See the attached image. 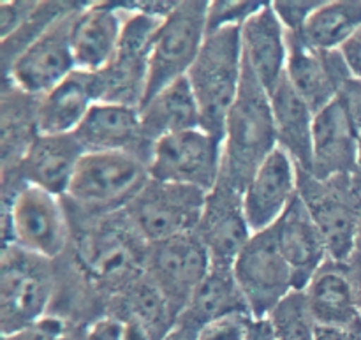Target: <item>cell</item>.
<instances>
[{
	"instance_id": "83f0119b",
	"label": "cell",
	"mask_w": 361,
	"mask_h": 340,
	"mask_svg": "<svg viewBox=\"0 0 361 340\" xmlns=\"http://www.w3.org/2000/svg\"><path fill=\"white\" fill-rule=\"evenodd\" d=\"M238 310L249 312L238 284L233 277V270L212 267L203 282L192 293L187 305L183 307L175 328L196 339V334L204 324Z\"/></svg>"
},
{
	"instance_id": "9a60e30c",
	"label": "cell",
	"mask_w": 361,
	"mask_h": 340,
	"mask_svg": "<svg viewBox=\"0 0 361 340\" xmlns=\"http://www.w3.org/2000/svg\"><path fill=\"white\" fill-rule=\"evenodd\" d=\"M85 150L74 134H39L16 168L2 171V194L34 186L63 198Z\"/></svg>"
},
{
	"instance_id": "d4e9b609",
	"label": "cell",
	"mask_w": 361,
	"mask_h": 340,
	"mask_svg": "<svg viewBox=\"0 0 361 340\" xmlns=\"http://www.w3.org/2000/svg\"><path fill=\"white\" fill-rule=\"evenodd\" d=\"M95 102L99 99L94 73L76 69L62 83L39 97V134H73Z\"/></svg>"
},
{
	"instance_id": "9c48e42d",
	"label": "cell",
	"mask_w": 361,
	"mask_h": 340,
	"mask_svg": "<svg viewBox=\"0 0 361 340\" xmlns=\"http://www.w3.org/2000/svg\"><path fill=\"white\" fill-rule=\"evenodd\" d=\"M123 7L127 20L118 49L104 69L94 73L95 88L99 102L141 108L147 94L152 41L162 20L134 9L129 2H123Z\"/></svg>"
},
{
	"instance_id": "f6af8a7d",
	"label": "cell",
	"mask_w": 361,
	"mask_h": 340,
	"mask_svg": "<svg viewBox=\"0 0 361 340\" xmlns=\"http://www.w3.org/2000/svg\"><path fill=\"white\" fill-rule=\"evenodd\" d=\"M355 178H356V182H358L360 187H361V136H360V145H358V161H356Z\"/></svg>"
},
{
	"instance_id": "603a6c76",
	"label": "cell",
	"mask_w": 361,
	"mask_h": 340,
	"mask_svg": "<svg viewBox=\"0 0 361 340\" xmlns=\"http://www.w3.org/2000/svg\"><path fill=\"white\" fill-rule=\"evenodd\" d=\"M281 250L291 268L296 291H303L317 270L330 260L323 233L298 196L277 222Z\"/></svg>"
},
{
	"instance_id": "cb8c5ba5",
	"label": "cell",
	"mask_w": 361,
	"mask_h": 340,
	"mask_svg": "<svg viewBox=\"0 0 361 340\" xmlns=\"http://www.w3.org/2000/svg\"><path fill=\"white\" fill-rule=\"evenodd\" d=\"M303 293L317 327L355 328L361 324L348 263L328 260L314 274Z\"/></svg>"
},
{
	"instance_id": "30bf717a",
	"label": "cell",
	"mask_w": 361,
	"mask_h": 340,
	"mask_svg": "<svg viewBox=\"0 0 361 340\" xmlns=\"http://www.w3.org/2000/svg\"><path fill=\"white\" fill-rule=\"evenodd\" d=\"M207 194L194 187L150 178L123 214L137 235L148 245H154L176 236L196 233Z\"/></svg>"
},
{
	"instance_id": "7c38bea8",
	"label": "cell",
	"mask_w": 361,
	"mask_h": 340,
	"mask_svg": "<svg viewBox=\"0 0 361 340\" xmlns=\"http://www.w3.org/2000/svg\"><path fill=\"white\" fill-rule=\"evenodd\" d=\"M148 173L157 182L212 193L222 175V140L201 127L162 138L152 148Z\"/></svg>"
},
{
	"instance_id": "d6986e66",
	"label": "cell",
	"mask_w": 361,
	"mask_h": 340,
	"mask_svg": "<svg viewBox=\"0 0 361 340\" xmlns=\"http://www.w3.org/2000/svg\"><path fill=\"white\" fill-rule=\"evenodd\" d=\"M127 9L123 4L87 2L78 13L71 34L76 69L99 73L118 49Z\"/></svg>"
},
{
	"instance_id": "8992f818",
	"label": "cell",
	"mask_w": 361,
	"mask_h": 340,
	"mask_svg": "<svg viewBox=\"0 0 361 340\" xmlns=\"http://www.w3.org/2000/svg\"><path fill=\"white\" fill-rule=\"evenodd\" d=\"M59 284L56 261L4 245L0 260L2 335L16 334L51 314Z\"/></svg>"
},
{
	"instance_id": "ab89813d",
	"label": "cell",
	"mask_w": 361,
	"mask_h": 340,
	"mask_svg": "<svg viewBox=\"0 0 361 340\" xmlns=\"http://www.w3.org/2000/svg\"><path fill=\"white\" fill-rule=\"evenodd\" d=\"M349 73L356 80H361V27L353 34V37L341 48Z\"/></svg>"
},
{
	"instance_id": "7402d4cb",
	"label": "cell",
	"mask_w": 361,
	"mask_h": 340,
	"mask_svg": "<svg viewBox=\"0 0 361 340\" xmlns=\"http://www.w3.org/2000/svg\"><path fill=\"white\" fill-rule=\"evenodd\" d=\"M243 62L270 94L286 76L288 30L267 2L242 25Z\"/></svg>"
},
{
	"instance_id": "ee69618b",
	"label": "cell",
	"mask_w": 361,
	"mask_h": 340,
	"mask_svg": "<svg viewBox=\"0 0 361 340\" xmlns=\"http://www.w3.org/2000/svg\"><path fill=\"white\" fill-rule=\"evenodd\" d=\"M162 340H196L194 337H190V335H187V334H183V332H180V330H173L171 334L168 335V337H164Z\"/></svg>"
},
{
	"instance_id": "5bb4252c",
	"label": "cell",
	"mask_w": 361,
	"mask_h": 340,
	"mask_svg": "<svg viewBox=\"0 0 361 340\" xmlns=\"http://www.w3.org/2000/svg\"><path fill=\"white\" fill-rule=\"evenodd\" d=\"M210 270L212 260L196 233L148 245L145 274L169 303L176 321Z\"/></svg>"
},
{
	"instance_id": "3957f363",
	"label": "cell",
	"mask_w": 361,
	"mask_h": 340,
	"mask_svg": "<svg viewBox=\"0 0 361 340\" xmlns=\"http://www.w3.org/2000/svg\"><path fill=\"white\" fill-rule=\"evenodd\" d=\"M243 80L242 27L208 32L196 62L187 74L201 115V129L224 138L226 120Z\"/></svg>"
},
{
	"instance_id": "bcb514c9",
	"label": "cell",
	"mask_w": 361,
	"mask_h": 340,
	"mask_svg": "<svg viewBox=\"0 0 361 340\" xmlns=\"http://www.w3.org/2000/svg\"><path fill=\"white\" fill-rule=\"evenodd\" d=\"M355 257H358V260H361V226H360L358 240H356V250H355Z\"/></svg>"
},
{
	"instance_id": "8d00e7d4",
	"label": "cell",
	"mask_w": 361,
	"mask_h": 340,
	"mask_svg": "<svg viewBox=\"0 0 361 340\" xmlns=\"http://www.w3.org/2000/svg\"><path fill=\"white\" fill-rule=\"evenodd\" d=\"M39 2H2L0 4V35L7 39L20 30L25 21L34 14Z\"/></svg>"
},
{
	"instance_id": "f546056e",
	"label": "cell",
	"mask_w": 361,
	"mask_h": 340,
	"mask_svg": "<svg viewBox=\"0 0 361 340\" xmlns=\"http://www.w3.org/2000/svg\"><path fill=\"white\" fill-rule=\"evenodd\" d=\"M143 328L152 340L168 337L176 327V316L147 274L109 302L108 312Z\"/></svg>"
},
{
	"instance_id": "ffe728a7",
	"label": "cell",
	"mask_w": 361,
	"mask_h": 340,
	"mask_svg": "<svg viewBox=\"0 0 361 340\" xmlns=\"http://www.w3.org/2000/svg\"><path fill=\"white\" fill-rule=\"evenodd\" d=\"M360 134L338 99L314 116L312 168L316 178L355 175Z\"/></svg>"
},
{
	"instance_id": "ba28073f",
	"label": "cell",
	"mask_w": 361,
	"mask_h": 340,
	"mask_svg": "<svg viewBox=\"0 0 361 340\" xmlns=\"http://www.w3.org/2000/svg\"><path fill=\"white\" fill-rule=\"evenodd\" d=\"M208 6L210 2L204 0L176 2L171 13L159 23L152 41L143 102L189 74L208 34Z\"/></svg>"
},
{
	"instance_id": "d6a6232c",
	"label": "cell",
	"mask_w": 361,
	"mask_h": 340,
	"mask_svg": "<svg viewBox=\"0 0 361 340\" xmlns=\"http://www.w3.org/2000/svg\"><path fill=\"white\" fill-rule=\"evenodd\" d=\"M254 317L247 310L229 312L204 324L196 334V340H249Z\"/></svg>"
},
{
	"instance_id": "5b68a950",
	"label": "cell",
	"mask_w": 361,
	"mask_h": 340,
	"mask_svg": "<svg viewBox=\"0 0 361 340\" xmlns=\"http://www.w3.org/2000/svg\"><path fill=\"white\" fill-rule=\"evenodd\" d=\"M4 200V245L59 261L71 245V219L63 198L34 186H21Z\"/></svg>"
},
{
	"instance_id": "74e56055",
	"label": "cell",
	"mask_w": 361,
	"mask_h": 340,
	"mask_svg": "<svg viewBox=\"0 0 361 340\" xmlns=\"http://www.w3.org/2000/svg\"><path fill=\"white\" fill-rule=\"evenodd\" d=\"M126 321L113 314H102V316L95 317L83 332L85 340H126Z\"/></svg>"
},
{
	"instance_id": "6da1fadb",
	"label": "cell",
	"mask_w": 361,
	"mask_h": 340,
	"mask_svg": "<svg viewBox=\"0 0 361 340\" xmlns=\"http://www.w3.org/2000/svg\"><path fill=\"white\" fill-rule=\"evenodd\" d=\"M67 212L73 229L67 250L71 265L109 305L145 275L148 243L123 212L101 217H87L69 208Z\"/></svg>"
},
{
	"instance_id": "4fadbf2b",
	"label": "cell",
	"mask_w": 361,
	"mask_h": 340,
	"mask_svg": "<svg viewBox=\"0 0 361 340\" xmlns=\"http://www.w3.org/2000/svg\"><path fill=\"white\" fill-rule=\"evenodd\" d=\"M83 7L85 4H78L27 46L13 63L4 69V81L20 88L25 94L42 97L73 74L76 71V62L71 34L74 20Z\"/></svg>"
},
{
	"instance_id": "f35d334b",
	"label": "cell",
	"mask_w": 361,
	"mask_h": 340,
	"mask_svg": "<svg viewBox=\"0 0 361 340\" xmlns=\"http://www.w3.org/2000/svg\"><path fill=\"white\" fill-rule=\"evenodd\" d=\"M337 99L344 106L353 126L356 127V130H358L361 136V80L349 78L344 87H342V90L338 92Z\"/></svg>"
},
{
	"instance_id": "484cf974",
	"label": "cell",
	"mask_w": 361,
	"mask_h": 340,
	"mask_svg": "<svg viewBox=\"0 0 361 340\" xmlns=\"http://www.w3.org/2000/svg\"><path fill=\"white\" fill-rule=\"evenodd\" d=\"M277 145L293 159L298 171L310 173L312 168V127L314 109L293 88L288 78L270 92Z\"/></svg>"
},
{
	"instance_id": "1f68e13d",
	"label": "cell",
	"mask_w": 361,
	"mask_h": 340,
	"mask_svg": "<svg viewBox=\"0 0 361 340\" xmlns=\"http://www.w3.org/2000/svg\"><path fill=\"white\" fill-rule=\"evenodd\" d=\"M268 323L275 340H316L317 323L303 291H293L270 314Z\"/></svg>"
},
{
	"instance_id": "d590c367",
	"label": "cell",
	"mask_w": 361,
	"mask_h": 340,
	"mask_svg": "<svg viewBox=\"0 0 361 340\" xmlns=\"http://www.w3.org/2000/svg\"><path fill=\"white\" fill-rule=\"evenodd\" d=\"M67 332H69L67 321L55 314H49L16 334L4 335V340H60Z\"/></svg>"
},
{
	"instance_id": "ac0fdd59",
	"label": "cell",
	"mask_w": 361,
	"mask_h": 340,
	"mask_svg": "<svg viewBox=\"0 0 361 340\" xmlns=\"http://www.w3.org/2000/svg\"><path fill=\"white\" fill-rule=\"evenodd\" d=\"M298 196V168L281 148L274 152L242 190L243 212L250 231L274 228Z\"/></svg>"
},
{
	"instance_id": "e575fe53",
	"label": "cell",
	"mask_w": 361,
	"mask_h": 340,
	"mask_svg": "<svg viewBox=\"0 0 361 340\" xmlns=\"http://www.w3.org/2000/svg\"><path fill=\"white\" fill-rule=\"evenodd\" d=\"M319 6L321 2H271L275 14L289 34H298Z\"/></svg>"
},
{
	"instance_id": "52a82bcc",
	"label": "cell",
	"mask_w": 361,
	"mask_h": 340,
	"mask_svg": "<svg viewBox=\"0 0 361 340\" xmlns=\"http://www.w3.org/2000/svg\"><path fill=\"white\" fill-rule=\"evenodd\" d=\"M298 194L323 233L330 260L349 263L361 226V187L355 175L316 178L298 171Z\"/></svg>"
},
{
	"instance_id": "44dd1931",
	"label": "cell",
	"mask_w": 361,
	"mask_h": 340,
	"mask_svg": "<svg viewBox=\"0 0 361 340\" xmlns=\"http://www.w3.org/2000/svg\"><path fill=\"white\" fill-rule=\"evenodd\" d=\"M78 143L90 152H129L148 164L150 148L141 134L140 108L113 102H95L81 126L74 130Z\"/></svg>"
},
{
	"instance_id": "4dcf8cb0",
	"label": "cell",
	"mask_w": 361,
	"mask_h": 340,
	"mask_svg": "<svg viewBox=\"0 0 361 340\" xmlns=\"http://www.w3.org/2000/svg\"><path fill=\"white\" fill-rule=\"evenodd\" d=\"M360 27L361 0H335L321 2L298 35L312 48L341 49Z\"/></svg>"
},
{
	"instance_id": "836d02e7",
	"label": "cell",
	"mask_w": 361,
	"mask_h": 340,
	"mask_svg": "<svg viewBox=\"0 0 361 340\" xmlns=\"http://www.w3.org/2000/svg\"><path fill=\"white\" fill-rule=\"evenodd\" d=\"M267 2H210L208 32L226 27H242Z\"/></svg>"
},
{
	"instance_id": "277c9868",
	"label": "cell",
	"mask_w": 361,
	"mask_h": 340,
	"mask_svg": "<svg viewBox=\"0 0 361 340\" xmlns=\"http://www.w3.org/2000/svg\"><path fill=\"white\" fill-rule=\"evenodd\" d=\"M150 180L148 164L129 152H90L78 162L67 208L87 217L123 212Z\"/></svg>"
},
{
	"instance_id": "60d3db41",
	"label": "cell",
	"mask_w": 361,
	"mask_h": 340,
	"mask_svg": "<svg viewBox=\"0 0 361 340\" xmlns=\"http://www.w3.org/2000/svg\"><path fill=\"white\" fill-rule=\"evenodd\" d=\"M316 340H361V324L355 328H317Z\"/></svg>"
},
{
	"instance_id": "7a4b0ae2",
	"label": "cell",
	"mask_w": 361,
	"mask_h": 340,
	"mask_svg": "<svg viewBox=\"0 0 361 340\" xmlns=\"http://www.w3.org/2000/svg\"><path fill=\"white\" fill-rule=\"evenodd\" d=\"M277 148L270 94L243 62L242 87L222 138L221 178L243 190L256 169Z\"/></svg>"
},
{
	"instance_id": "e0dca14e",
	"label": "cell",
	"mask_w": 361,
	"mask_h": 340,
	"mask_svg": "<svg viewBox=\"0 0 361 340\" xmlns=\"http://www.w3.org/2000/svg\"><path fill=\"white\" fill-rule=\"evenodd\" d=\"M288 63L286 78L307 104L317 113L335 101L338 92L349 80L345 60L341 49H317L288 32Z\"/></svg>"
},
{
	"instance_id": "f1b7e54d",
	"label": "cell",
	"mask_w": 361,
	"mask_h": 340,
	"mask_svg": "<svg viewBox=\"0 0 361 340\" xmlns=\"http://www.w3.org/2000/svg\"><path fill=\"white\" fill-rule=\"evenodd\" d=\"M39 97L25 94L4 81L0 102V130H2V171L16 168L39 138Z\"/></svg>"
},
{
	"instance_id": "7bdbcfd3",
	"label": "cell",
	"mask_w": 361,
	"mask_h": 340,
	"mask_svg": "<svg viewBox=\"0 0 361 340\" xmlns=\"http://www.w3.org/2000/svg\"><path fill=\"white\" fill-rule=\"evenodd\" d=\"M249 340H275L274 332H271L268 320H254Z\"/></svg>"
},
{
	"instance_id": "b9f144b4",
	"label": "cell",
	"mask_w": 361,
	"mask_h": 340,
	"mask_svg": "<svg viewBox=\"0 0 361 340\" xmlns=\"http://www.w3.org/2000/svg\"><path fill=\"white\" fill-rule=\"evenodd\" d=\"M349 274H351L353 286H355V295H356V303H358V309L361 314V260L353 256V260L348 263Z\"/></svg>"
},
{
	"instance_id": "4316f807",
	"label": "cell",
	"mask_w": 361,
	"mask_h": 340,
	"mask_svg": "<svg viewBox=\"0 0 361 340\" xmlns=\"http://www.w3.org/2000/svg\"><path fill=\"white\" fill-rule=\"evenodd\" d=\"M141 134L148 148L171 134L201 127V115L187 76L162 88L140 108Z\"/></svg>"
},
{
	"instance_id": "2e32d148",
	"label": "cell",
	"mask_w": 361,
	"mask_h": 340,
	"mask_svg": "<svg viewBox=\"0 0 361 340\" xmlns=\"http://www.w3.org/2000/svg\"><path fill=\"white\" fill-rule=\"evenodd\" d=\"M196 235L207 247L212 267L233 268L235 260L252 236L243 212L242 190L226 180H219L215 189L207 194Z\"/></svg>"
},
{
	"instance_id": "8fae6325",
	"label": "cell",
	"mask_w": 361,
	"mask_h": 340,
	"mask_svg": "<svg viewBox=\"0 0 361 340\" xmlns=\"http://www.w3.org/2000/svg\"><path fill=\"white\" fill-rule=\"evenodd\" d=\"M231 270L254 320H267L286 296L296 291L291 268L279 243L277 224L254 233Z\"/></svg>"
}]
</instances>
